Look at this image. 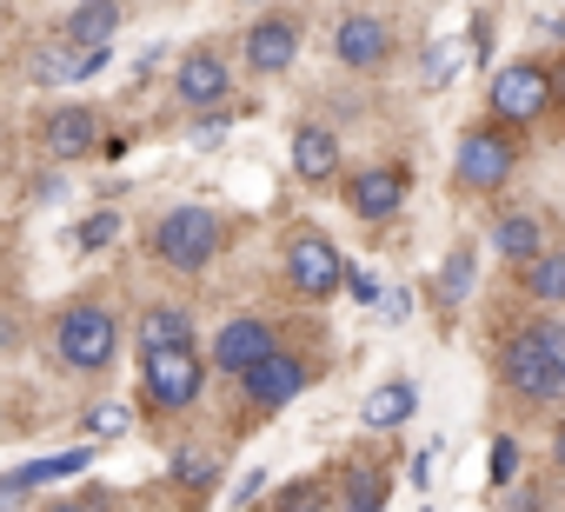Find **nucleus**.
<instances>
[{
	"label": "nucleus",
	"instance_id": "obj_1",
	"mask_svg": "<svg viewBox=\"0 0 565 512\" xmlns=\"http://www.w3.org/2000/svg\"><path fill=\"white\" fill-rule=\"evenodd\" d=\"M499 380L512 399L525 406H552L565 399V320H539V327H519L499 353Z\"/></svg>",
	"mask_w": 565,
	"mask_h": 512
},
{
	"label": "nucleus",
	"instance_id": "obj_2",
	"mask_svg": "<svg viewBox=\"0 0 565 512\" xmlns=\"http://www.w3.org/2000/svg\"><path fill=\"white\" fill-rule=\"evenodd\" d=\"M213 253H220V220H213L206 206H173V213H160V226H153V260H160V267L200 274Z\"/></svg>",
	"mask_w": 565,
	"mask_h": 512
},
{
	"label": "nucleus",
	"instance_id": "obj_3",
	"mask_svg": "<svg viewBox=\"0 0 565 512\" xmlns=\"http://www.w3.org/2000/svg\"><path fill=\"white\" fill-rule=\"evenodd\" d=\"M114 346H120V333H114V313L107 307H67L61 327H54V353L74 373H107L114 366Z\"/></svg>",
	"mask_w": 565,
	"mask_h": 512
},
{
	"label": "nucleus",
	"instance_id": "obj_4",
	"mask_svg": "<svg viewBox=\"0 0 565 512\" xmlns=\"http://www.w3.org/2000/svg\"><path fill=\"white\" fill-rule=\"evenodd\" d=\"M140 380H147V399H153L160 413H180V406L200 399L206 366H200L193 346H147V353H140Z\"/></svg>",
	"mask_w": 565,
	"mask_h": 512
},
{
	"label": "nucleus",
	"instance_id": "obj_5",
	"mask_svg": "<svg viewBox=\"0 0 565 512\" xmlns=\"http://www.w3.org/2000/svg\"><path fill=\"white\" fill-rule=\"evenodd\" d=\"M287 274H294V294H307V300H333L347 287V260L333 253V239L313 233V226L287 239Z\"/></svg>",
	"mask_w": 565,
	"mask_h": 512
},
{
	"label": "nucleus",
	"instance_id": "obj_6",
	"mask_svg": "<svg viewBox=\"0 0 565 512\" xmlns=\"http://www.w3.org/2000/svg\"><path fill=\"white\" fill-rule=\"evenodd\" d=\"M545 100H552V74L532 67V61H512V67L492 81V114H499V120H539Z\"/></svg>",
	"mask_w": 565,
	"mask_h": 512
},
{
	"label": "nucleus",
	"instance_id": "obj_7",
	"mask_svg": "<svg viewBox=\"0 0 565 512\" xmlns=\"http://www.w3.org/2000/svg\"><path fill=\"white\" fill-rule=\"evenodd\" d=\"M505 173H512V147H505V134L472 127V134L459 140V186L492 193V186H505Z\"/></svg>",
	"mask_w": 565,
	"mask_h": 512
},
{
	"label": "nucleus",
	"instance_id": "obj_8",
	"mask_svg": "<svg viewBox=\"0 0 565 512\" xmlns=\"http://www.w3.org/2000/svg\"><path fill=\"white\" fill-rule=\"evenodd\" d=\"M266 353H279V340H273V327H266V320H226V327L213 333V366H220V373H233V380H239V373H253Z\"/></svg>",
	"mask_w": 565,
	"mask_h": 512
},
{
	"label": "nucleus",
	"instance_id": "obj_9",
	"mask_svg": "<svg viewBox=\"0 0 565 512\" xmlns=\"http://www.w3.org/2000/svg\"><path fill=\"white\" fill-rule=\"evenodd\" d=\"M307 360H294V353H266L253 373H239V393L253 399V406H287L294 393H307Z\"/></svg>",
	"mask_w": 565,
	"mask_h": 512
},
{
	"label": "nucleus",
	"instance_id": "obj_10",
	"mask_svg": "<svg viewBox=\"0 0 565 512\" xmlns=\"http://www.w3.org/2000/svg\"><path fill=\"white\" fill-rule=\"evenodd\" d=\"M300 54V21L294 14H266L253 34H246V67L253 74H287Z\"/></svg>",
	"mask_w": 565,
	"mask_h": 512
},
{
	"label": "nucleus",
	"instance_id": "obj_11",
	"mask_svg": "<svg viewBox=\"0 0 565 512\" xmlns=\"http://www.w3.org/2000/svg\"><path fill=\"white\" fill-rule=\"evenodd\" d=\"M226 87H233V74H226V61H220L213 47L186 54V61H180V74H173V94H180L186 107H220V100H226Z\"/></svg>",
	"mask_w": 565,
	"mask_h": 512
},
{
	"label": "nucleus",
	"instance_id": "obj_12",
	"mask_svg": "<svg viewBox=\"0 0 565 512\" xmlns=\"http://www.w3.org/2000/svg\"><path fill=\"white\" fill-rule=\"evenodd\" d=\"M94 466V452L87 446H67V452H47V459H34V466H14L8 479H0V505H14L21 492H34V486H54V479H74V472H87Z\"/></svg>",
	"mask_w": 565,
	"mask_h": 512
},
{
	"label": "nucleus",
	"instance_id": "obj_13",
	"mask_svg": "<svg viewBox=\"0 0 565 512\" xmlns=\"http://www.w3.org/2000/svg\"><path fill=\"white\" fill-rule=\"evenodd\" d=\"M107 67V47H94V54H81V47H34L28 54V81H41V87H61V81H87V74H100Z\"/></svg>",
	"mask_w": 565,
	"mask_h": 512
},
{
	"label": "nucleus",
	"instance_id": "obj_14",
	"mask_svg": "<svg viewBox=\"0 0 565 512\" xmlns=\"http://www.w3.org/2000/svg\"><path fill=\"white\" fill-rule=\"evenodd\" d=\"M347 200H353L360 220H393L399 200H406V167H373V173H360V180L347 186Z\"/></svg>",
	"mask_w": 565,
	"mask_h": 512
},
{
	"label": "nucleus",
	"instance_id": "obj_15",
	"mask_svg": "<svg viewBox=\"0 0 565 512\" xmlns=\"http://www.w3.org/2000/svg\"><path fill=\"white\" fill-rule=\"evenodd\" d=\"M386 47H393V34H386V21H373V14H353V21H340V34H333V54H340L347 67H380Z\"/></svg>",
	"mask_w": 565,
	"mask_h": 512
},
{
	"label": "nucleus",
	"instance_id": "obj_16",
	"mask_svg": "<svg viewBox=\"0 0 565 512\" xmlns=\"http://www.w3.org/2000/svg\"><path fill=\"white\" fill-rule=\"evenodd\" d=\"M114 28H120V0H81V8L67 14V47L94 54V47L114 41Z\"/></svg>",
	"mask_w": 565,
	"mask_h": 512
},
{
	"label": "nucleus",
	"instance_id": "obj_17",
	"mask_svg": "<svg viewBox=\"0 0 565 512\" xmlns=\"http://www.w3.org/2000/svg\"><path fill=\"white\" fill-rule=\"evenodd\" d=\"M94 134H100L94 107H61V114L47 120V153H54V160H81V153L94 147Z\"/></svg>",
	"mask_w": 565,
	"mask_h": 512
},
{
	"label": "nucleus",
	"instance_id": "obj_18",
	"mask_svg": "<svg viewBox=\"0 0 565 512\" xmlns=\"http://www.w3.org/2000/svg\"><path fill=\"white\" fill-rule=\"evenodd\" d=\"M294 173L313 180V186L333 180V173H340V140H333L327 127H300V134H294Z\"/></svg>",
	"mask_w": 565,
	"mask_h": 512
},
{
	"label": "nucleus",
	"instance_id": "obj_19",
	"mask_svg": "<svg viewBox=\"0 0 565 512\" xmlns=\"http://www.w3.org/2000/svg\"><path fill=\"white\" fill-rule=\"evenodd\" d=\"M413 406H419V386H413V380H386V386H373V393H366V406H360V419L386 433V426H399V419H413Z\"/></svg>",
	"mask_w": 565,
	"mask_h": 512
},
{
	"label": "nucleus",
	"instance_id": "obj_20",
	"mask_svg": "<svg viewBox=\"0 0 565 512\" xmlns=\"http://www.w3.org/2000/svg\"><path fill=\"white\" fill-rule=\"evenodd\" d=\"M492 246H499V260H539V246H545V226H539L532 213H512V220H499Z\"/></svg>",
	"mask_w": 565,
	"mask_h": 512
},
{
	"label": "nucleus",
	"instance_id": "obj_21",
	"mask_svg": "<svg viewBox=\"0 0 565 512\" xmlns=\"http://www.w3.org/2000/svg\"><path fill=\"white\" fill-rule=\"evenodd\" d=\"M147 346H193V320H186L180 307L140 313V353H147Z\"/></svg>",
	"mask_w": 565,
	"mask_h": 512
},
{
	"label": "nucleus",
	"instance_id": "obj_22",
	"mask_svg": "<svg viewBox=\"0 0 565 512\" xmlns=\"http://www.w3.org/2000/svg\"><path fill=\"white\" fill-rule=\"evenodd\" d=\"M386 505V479L373 466H347V486H340V512H380Z\"/></svg>",
	"mask_w": 565,
	"mask_h": 512
},
{
	"label": "nucleus",
	"instance_id": "obj_23",
	"mask_svg": "<svg viewBox=\"0 0 565 512\" xmlns=\"http://www.w3.org/2000/svg\"><path fill=\"white\" fill-rule=\"evenodd\" d=\"M525 294L539 307H565V253H539L532 274H525Z\"/></svg>",
	"mask_w": 565,
	"mask_h": 512
},
{
	"label": "nucleus",
	"instance_id": "obj_24",
	"mask_svg": "<svg viewBox=\"0 0 565 512\" xmlns=\"http://www.w3.org/2000/svg\"><path fill=\"white\" fill-rule=\"evenodd\" d=\"M167 472H173L180 486H213V452H200V446H180V452L167 459Z\"/></svg>",
	"mask_w": 565,
	"mask_h": 512
},
{
	"label": "nucleus",
	"instance_id": "obj_25",
	"mask_svg": "<svg viewBox=\"0 0 565 512\" xmlns=\"http://www.w3.org/2000/svg\"><path fill=\"white\" fill-rule=\"evenodd\" d=\"M127 426H134V406H127V399H100V406L87 413V433H94V439H114V433H127Z\"/></svg>",
	"mask_w": 565,
	"mask_h": 512
},
{
	"label": "nucleus",
	"instance_id": "obj_26",
	"mask_svg": "<svg viewBox=\"0 0 565 512\" xmlns=\"http://www.w3.org/2000/svg\"><path fill=\"white\" fill-rule=\"evenodd\" d=\"M439 294H446V300H466V294H472V253H466V246H452V260L439 267Z\"/></svg>",
	"mask_w": 565,
	"mask_h": 512
},
{
	"label": "nucleus",
	"instance_id": "obj_27",
	"mask_svg": "<svg viewBox=\"0 0 565 512\" xmlns=\"http://www.w3.org/2000/svg\"><path fill=\"white\" fill-rule=\"evenodd\" d=\"M114 233H120V213H107V206H100V213H87V220H81L74 246H81V253H100V246H107Z\"/></svg>",
	"mask_w": 565,
	"mask_h": 512
},
{
	"label": "nucleus",
	"instance_id": "obj_28",
	"mask_svg": "<svg viewBox=\"0 0 565 512\" xmlns=\"http://www.w3.org/2000/svg\"><path fill=\"white\" fill-rule=\"evenodd\" d=\"M459 67H466V54H459V47H446V41H439V47L426 54V81H433V87H446V81H452Z\"/></svg>",
	"mask_w": 565,
	"mask_h": 512
},
{
	"label": "nucleus",
	"instance_id": "obj_29",
	"mask_svg": "<svg viewBox=\"0 0 565 512\" xmlns=\"http://www.w3.org/2000/svg\"><path fill=\"white\" fill-rule=\"evenodd\" d=\"M486 479H492V486H512V479H519V446H512V439H492V466H486Z\"/></svg>",
	"mask_w": 565,
	"mask_h": 512
},
{
	"label": "nucleus",
	"instance_id": "obj_30",
	"mask_svg": "<svg viewBox=\"0 0 565 512\" xmlns=\"http://www.w3.org/2000/svg\"><path fill=\"white\" fill-rule=\"evenodd\" d=\"M347 294H353L360 307H380V287H373V274H360V267H347Z\"/></svg>",
	"mask_w": 565,
	"mask_h": 512
},
{
	"label": "nucleus",
	"instance_id": "obj_31",
	"mask_svg": "<svg viewBox=\"0 0 565 512\" xmlns=\"http://www.w3.org/2000/svg\"><path fill=\"white\" fill-rule=\"evenodd\" d=\"M279 512H320V486H294L287 499H279Z\"/></svg>",
	"mask_w": 565,
	"mask_h": 512
},
{
	"label": "nucleus",
	"instance_id": "obj_32",
	"mask_svg": "<svg viewBox=\"0 0 565 512\" xmlns=\"http://www.w3.org/2000/svg\"><path fill=\"white\" fill-rule=\"evenodd\" d=\"M380 313H386V320H406V313H413V294H386Z\"/></svg>",
	"mask_w": 565,
	"mask_h": 512
},
{
	"label": "nucleus",
	"instance_id": "obj_33",
	"mask_svg": "<svg viewBox=\"0 0 565 512\" xmlns=\"http://www.w3.org/2000/svg\"><path fill=\"white\" fill-rule=\"evenodd\" d=\"M512 512H545V499H539V492H519V499H512Z\"/></svg>",
	"mask_w": 565,
	"mask_h": 512
},
{
	"label": "nucleus",
	"instance_id": "obj_34",
	"mask_svg": "<svg viewBox=\"0 0 565 512\" xmlns=\"http://www.w3.org/2000/svg\"><path fill=\"white\" fill-rule=\"evenodd\" d=\"M552 459H558V466H565V426H558V433H552Z\"/></svg>",
	"mask_w": 565,
	"mask_h": 512
},
{
	"label": "nucleus",
	"instance_id": "obj_35",
	"mask_svg": "<svg viewBox=\"0 0 565 512\" xmlns=\"http://www.w3.org/2000/svg\"><path fill=\"white\" fill-rule=\"evenodd\" d=\"M47 512H81V505H47Z\"/></svg>",
	"mask_w": 565,
	"mask_h": 512
}]
</instances>
